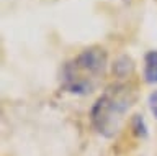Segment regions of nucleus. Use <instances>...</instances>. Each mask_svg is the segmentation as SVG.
Listing matches in <instances>:
<instances>
[{
    "mask_svg": "<svg viewBox=\"0 0 157 156\" xmlns=\"http://www.w3.org/2000/svg\"><path fill=\"white\" fill-rule=\"evenodd\" d=\"M111 71L118 79H126L128 76H131L134 72V61L131 59V56L121 54L111 64Z\"/></svg>",
    "mask_w": 157,
    "mask_h": 156,
    "instance_id": "obj_4",
    "label": "nucleus"
},
{
    "mask_svg": "<svg viewBox=\"0 0 157 156\" xmlns=\"http://www.w3.org/2000/svg\"><path fill=\"white\" fill-rule=\"evenodd\" d=\"M131 128L134 131L136 136L139 138H146L147 136V125H146V120L142 115H134L131 118Z\"/></svg>",
    "mask_w": 157,
    "mask_h": 156,
    "instance_id": "obj_5",
    "label": "nucleus"
},
{
    "mask_svg": "<svg viewBox=\"0 0 157 156\" xmlns=\"http://www.w3.org/2000/svg\"><path fill=\"white\" fill-rule=\"evenodd\" d=\"M134 102L136 89L128 82H116L106 87L93 102L88 115L95 133L103 138H115Z\"/></svg>",
    "mask_w": 157,
    "mask_h": 156,
    "instance_id": "obj_2",
    "label": "nucleus"
},
{
    "mask_svg": "<svg viewBox=\"0 0 157 156\" xmlns=\"http://www.w3.org/2000/svg\"><path fill=\"white\" fill-rule=\"evenodd\" d=\"M147 105H149V110L152 117L157 120V89L154 92H151L149 94V99H147Z\"/></svg>",
    "mask_w": 157,
    "mask_h": 156,
    "instance_id": "obj_6",
    "label": "nucleus"
},
{
    "mask_svg": "<svg viewBox=\"0 0 157 156\" xmlns=\"http://www.w3.org/2000/svg\"><path fill=\"white\" fill-rule=\"evenodd\" d=\"M142 77H144V82H147V84L151 86L157 84V50H151L144 54Z\"/></svg>",
    "mask_w": 157,
    "mask_h": 156,
    "instance_id": "obj_3",
    "label": "nucleus"
},
{
    "mask_svg": "<svg viewBox=\"0 0 157 156\" xmlns=\"http://www.w3.org/2000/svg\"><path fill=\"white\" fill-rule=\"evenodd\" d=\"M108 69V53L101 46H88L66 61L59 71L61 90L71 95H88L97 90Z\"/></svg>",
    "mask_w": 157,
    "mask_h": 156,
    "instance_id": "obj_1",
    "label": "nucleus"
}]
</instances>
